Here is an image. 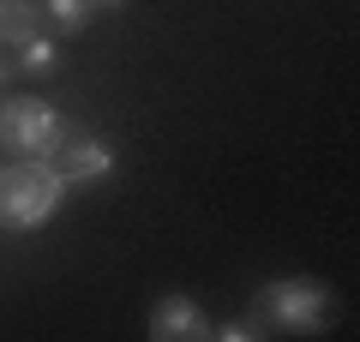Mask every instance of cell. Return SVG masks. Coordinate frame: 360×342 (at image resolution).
Segmentation results:
<instances>
[{
	"label": "cell",
	"instance_id": "4",
	"mask_svg": "<svg viewBox=\"0 0 360 342\" xmlns=\"http://www.w3.org/2000/svg\"><path fill=\"white\" fill-rule=\"evenodd\" d=\"M42 163L54 168V175L66 180V186H84V180H103L108 168H115V151H108L96 132H84V127H66L60 132V144H54Z\"/></svg>",
	"mask_w": 360,
	"mask_h": 342
},
{
	"label": "cell",
	"instance_id": "7",
	"mask_svg": "<svg viewBox=\"0 0 360 342\" xmlns=\"http://www.w3.org/2000/svg\"><path fill=\"white\" fill-rule=\"evenodd\" d=\"M42 30V13H37V0H0V49L13 54L18 42H30Z\"/></svg>",
	"mask_w": 360,
	"mask_h": 342
},
{
	"label": "cell",
	"instance_id": "8",
	"mask_svg": "<svg viewBox=\"0 0 360 342\" xmlns=\"http://www.w3.org/2000/svg\"><path fill=\"white\" fill-rule=\"evenodd\" d=\"M54 66H60V37H49V30H37L30 42H18V49H13V72L49 78Z\"/></svg>",
	"mask_w": 360,
	"mask_h": 342
},
{
	"label": "cell",
	"instance_id": "11",
	"mask_svg": "<svg viewBox=\"0 0 360 342\" xmlns=\"http://www.w3.org/2000/svg\"><path fill=\"white\" fill-rule=\"evenodd\" d=\"M0 84H6V66H0ZM0 102H6V90H0Z\"/></svg>",
	"mask_w": 360,
	"mask_h": 342
},
{
	"label": "cell",
	"instance_id": "9",
	"mask_svg": "<svg viewBox=\"0 0 360 342\" xmlns=\"http://www.w3.org/2000/svg\"><path fill=\"white\" fill-rule=\"evenodd\" d=\"M210 336H222V342H252V336H264V330H258V318L246 312V318H229V324H210Z\"/></svg>",
	"mask_w": 360,
	"mask_h": 342
},
{
	"label": "cell",
	"instance_id": "6",
	"mask_svg": "<svg viewBox=\"0 0 360 342\" xmlns=\"http://www.w3.org/2000/svg\"><path fill=\"white\" fill-rule=\"evenodd\" d=\"M37 13H42V30L49 37H78V30L96 18V0H37Z\"/></svg>",
	"mask_w": 360,
	"mask_h": 342
},
{
	"label": "cell",
	"instance_id": "5",
	"mask_svg": "<svg viewBox=\"0 0 360 342\" xmlns=\"http://www.w3.org/2000/svg\"><path fill=\"white\" fill-rule=\"evenodd\" d=\"M150 336L156 342H205L210 336V312L193 294H162L150 306Z\"/></svg>",
	"mask_w": 360,
	"mask_h": 342
},
{
	"label": "cell",
	"instance_id": "1",
	"mask_svg": "<svg viewBox=\"0 0 360 342\" xmlns=\"http://www.w3.org/2000/svg\"><path fill=\"white\" fill-rule=\"evenodd\" d=\"M252 318L264 336H319L336 324V289L319 277H276L252 294Z\"/></svg>",
	"mask_w": 360,
	"mask_h": 342
},
{
	"label": "cell",
	"instance_id": "2",
	"mask_svg": "<svg viewBox=\"0 0 360 342\" xmlns=\"http://www.w3.org/2000/svg\"><path fill=\"white\" fill-rule=\"evenodd\" d=\"M66 198V180L54 175L37 156H18V163H0V228L6 234H30L42 228Z\"/></svg>",
	"mask_w": 360,
	"mask_h": 342
},
{
	"label": "cell",
	"instance_id": "3",
	"mask_svg": "<svg viewBox=\"0 0 360 342\" xmlns=\"http://www.w3.org/2000/svg\"><path fill=\"white\" fill-rule=\"evenodd\" d=\"M72 127L60 108H54L49 96H13V102H0V144L13 156H49L54 144H60V132Z\"/></svg>",
	"mask_w": 360,
	"mask_h": 342
},
{
	"label": "cell",
	"instance_id": "10",
	"mask_svg": "<svg viewBox=\"0 0 360 342\" xmlns=\"http://www.w3.org/2000/svg\"><path fill=\"white\" fill-rule=\"evenodd\" d=\"M120 6H127V0H96V13H120Z\"/></svg>",
	"mask_w": 360,
	"mask_h": 342
}]
</instances>
